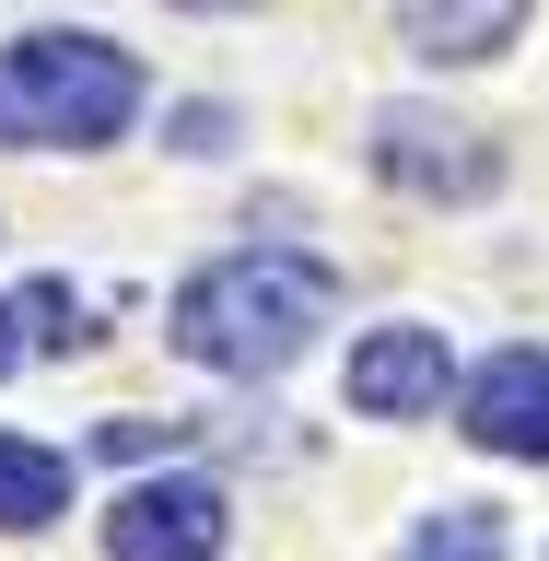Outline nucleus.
<instances>
[{
    "instance_id": "6e6552de",
    "label": "nucleus",
    "mask_w": 549,
    "mask_h": 561,
    "mask_svg": "<svg viewBox=\"0 0 549 561\" xmlns=\"http://www.w3.org/2000/svg\"><path fill=\"white\" fill-rule=\"evenodd\" d=\"M59 515H70V456L0 433V538H35V526H59Z\"/></svg>"
},
{
    "instance_id": "39448f33",
    "label": "nucleus",
    "mask_w": 549,
    "mask_h": 561,
    "mask_svg": "<svg viewBox=\"0 0 549 561\" xmlns=\"http://www.w3.org/2000/svg\"><path fill=\"white\" fill-rule=\"evenodd\" d=\"M468 445L491 456H549V351H491L468 375Z\"/></svg>"
},
{
    "instance_id": "423d86ee",
    "label": "nucleus",
    "mask_w": 549,
    "mask_h": 561,
    "mask_svg": "<svg viewBox=\"0 0 549 561\" xmlns=\"http://www.w3.org/2000/svg\"><path fill=\"white\" fill-rule=\"evenodd\" d=\"M351 410L363 421L445 410V328H375V340L351 351Z\"/></svg>"
},
{
    "instance_id": "7ed1b4c3",
    "label": "nucleus",
    "mask_w": 549,
    "mask_h": 561,
    "mask_svg": "<svg viewBox=\"0 0 549 561\" xmlns=\"http://www.w3.org/2000/svg\"><path fill=\"white\" fill-rule=\"evenodd\" d=\"M375 175L386 187H410V199H491V175H503V152H491L468 117H445V105H375Z\"/></svg>"
},
{
    "instance_id": "f257e3e1",
    "label": "nucleus",
    "mask_w": 549,
    "mask_h": 561,
    "mask_svg": "<svg viewBox=\"0 0 549 561\" xmlns=\"http://www.w3.org/2000/svg\"><path fill=\"white\" fill-rule=\"evenodd\" d=\"M340 316V270L305 257V245H235V257H210L187 293H175V328L164 340L210 375H281V363H305L316 328Z\"/></svg>"
},
{
    "instance_id": "0eeeda50",
    "label": "nucleus",
    "mask_w": 549,
    "mask_h": 561,
    "mask_svg": "<svg viewBox=\"0 0 549 561\" xmlns=\"http://www.w3.org/2000/svg\"><path fill=\"white\" fill-rule=\"evenodd\" d=\"M94 340V305L70 293V280H24V293H0V375H24V363H59V351Z\"/></svg>"
},
{
    "instance_id": "1a4fd4ad",
    "label": "nucleus",
    "mask_w": 549,
    "mask_h": 561,
    "mask_svg": "<svg viewBox=\"0 0 549 561\" xmlns=\"http://www.w3.org/2000/svg\"><path fill=\"white\" fill-rule=\"evenodd\" d=\"M398 35H410L421 59H491V47H515V35H526V12H515V0H480V12H433V0H410Z\"/></svg>"
},
{
    "instance_id": "9d476101",
    "label": "nucleus",
    "mask_w": 549,
    "mask_h": 561,
    "mask_svg": "<svg viewBox=\"0 0 549 561\" xmlns=\"http://www.w3.org/2000/svg\"><path fill=\"white\" fill-rule=\"evenodd\" d=\"M398 561H503V515H491V503H445V515L410 526Z\"/></svg>"
},
{
    "instance_id": "20e7f679",
    "label": "nucleus",
    "mask_w": 549,
    "mask_h": 561,
    "mask_svg": "<svg viewBox=\"0 0 549 561\" xmlns=\"http://www.w3.org/2000/svg\"><path fill=\"white\" fill-rule=\"evenodd\" d=\"M222 538H235V515H222L210 480H129L117 515H105V550L117 561H210Z\"/></svg>"
},
{
    "instance_id": "f03ea898",
    "label": "nucleus",
    "mask_w": 549,
    "mask_h": 561,
    "mask_svg": "<svg viewBox=\"0 0 549 561\" xmlns=\"http://www.w3.org/2000/svg\"><path fill=\"white\" fill-rule=\"evenodd\" d=\"M140 117V59L117 35H12L0 47V140L94 152Z\"/></svg>"
}]
</instances>
